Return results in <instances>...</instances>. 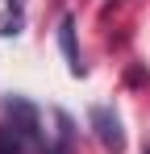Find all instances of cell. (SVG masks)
Wrapping results in <instances>:
<instances>
[{
  "label": "cell",
  "mask_w": 150,
  "mask_h": 154,
  "mask_svg": "<svg viewBox=\"0 0 150 154\" xmlns=\"http://www.w3.org/2000/svg\"><path fill=\"white\" fill-rule=\"evenodd\" d=\"M4 117H8L4 125H13V129L25 137V142L33 146V150H50V146H46V137H42V112H38L29 100H21V96L4 100Z\"/></svg>",
  "instance_id": "cell-1"
},
{
  "label": "cell",
  "mask_w": 150,
  "mask_h": 154,
  "mask_svg": "<svg viewBox=\"0 0 150 154\" xmlns=\"http://www.w3.org/2000/svg\"><path fill=\"white\" fill-rule=\"evenodd\" d=\"M88 125H92V133L100 137V146L108 154H125V129H121V117H117L113 108L96 104V108L88 112Z\"/></svg>",
  "instance_id": "cell-2"
},
{
  "label": "cell",
  "mask_w": 150,
  "mask_h": 154,
  "mask_svg": "<svg viewBox=\"0 0 150 154\" xmlns=\"http://www.w3.org/2000/svg\"><path fill=\"white\" fill-rule=\"evenodd\" d=\"M58 46H63V58H67L71 75H83V63H79V50H75V17L58 21Z\"/></svg>",
  "instance_id": "cell-3"
},
{
  "label": "cell",
  "mask_w": 150,
  "mask_h": 154,
  "mask_svg": "<svg viewBox=\"0 0 150 154\" xmlns=\"http://www.w3.org/2000/svg\"><path fill=\"white\" fill-rule=\"evenodd\" d=\"M54 125H58V133H54V146H50L46 154H75V121L58 108V112H54Z\"/></svg>",
  "instance_id": "cell-4"
},
{
  "label": "cell",
  "mask_w": 150,
  "mask_h": 154,
  "mask_svg": "<svg viewBox=\"0 0 150 154\" xmlns=\"http://www.w3.org/2000/svg\"><path fill=\"white\" fill-rule=\"evenodd\" d=\"M29 150H33V146H29L13 125H0V154H29Z\"/></svg>",
  "instance_id": "cell-5"
},
{
  "label": "cell",
  "mask_w": 150,
  "mask_h": 154,
  "mask_svg": "<svg viewBox=\"0 0 150 154\" xmlns=\"http://www.w3.org/2000/svg\"><path fill=\"white\" fill-rule=\"evenodd\" d=\"M25 17L21 13H8V17H0V38H13V33H21Z\"/></svg>",
  "instance_id": "cell-6"
},
{
  "label": "cell",
  "mask_w": 150,
  "mask_h": 154,
  "mask_svg": "<svg viewBox=\"0 0 150 154\" xmlns=\"http://www.w3.org/2000/svg\"><path fill=\"white\" fill-rule=\"evenodd\" d=\"M4 4H8L13 13H21V4H25V0H4Z\"/></svg>",
  "instance_id": "cell-7"
}]
</instances>
